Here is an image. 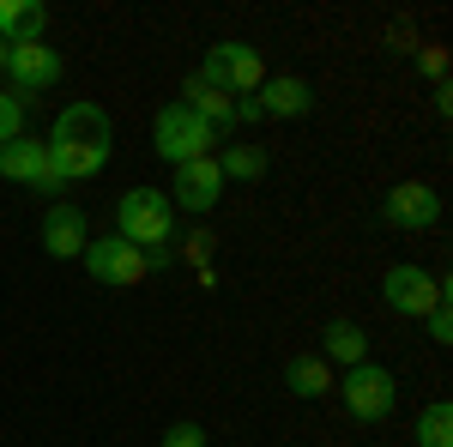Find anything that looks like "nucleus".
Segmentation results:
<instances>
[{
    "instance_id": "nucleus-8",
    "label": "nucleus",
    "mask_w": 453,
    "mask_h": 447,
    "mask_svg": "<svg viewBox=\"0 0 453 447\" xmlns=\"http://www.w3.org/2000/svg\"><path fill=\"white\" fill-rule=\"evenodd\" d=\"M0 73H12V97H31V91L61 85L67 61H61L49 42H12V49H6V67H0Z\"/></svg>"
},
{
    "instance_id": "nucleus-14",
    "label": "nucleus",
    "mask_w": 453,
    "mask_h": 447,
    "mask_svg": "<svg viewBox=\"0 0 453 447\" xmlns=\"http://www.w3.org/2000/svg\"><path fill=\"white\" fill-rule=\"evenodd\" d=\"M175 104H188L200 121H211L218 134H224V127H236V97H230V91H218V85H206L200 73H188V85H181V97H175Z\"/></svg>"
},
{
    "instance_id": "nucleus-16",
    "label": "nucleus",
    "mask_w": 453,
    "mask_h": 447,
    "mask_svg": "<svg viewBox=\"0 0 453 447\" xmlns=\"http://www.w3.org/2000/svg\"><path fill=\"white\" fill-rule=\"evenodd\" d=\"M320 357L357 369V363H369V333H363L357 320H326V327H320Z\"/></svg>"
},
{
    "instance_id": "nucleus-12",
    "label": "nucleus",
    "mask_w": 453,
    "mask_h": 447,
    "mask_svg": "<svg viewBox=\"0 0 453 447\" xmlns=\"http://www.w3.org/2000/svg\"><path fill=\"white\" fill-rule=\"evenodd\" d=\"M85 242H91V218L67 200H55V206L42 212V248L55 254V260H79L85 254Z\"/></svg>"
},
{
    "instance_id": "nucleus-3",
    "label": "nucleus",
    "mask_w": 453,
    "mask_h": 447,
    "mask_svg": "<svg viewBox=\"0 0 453 447\" xmlns=\"http://www.w3.org/2000/svg\"><path fill=\"white\" fill-rule=\"evenodd\" d=\"M115 236L134 242V248H164L175 230V206L164 188H134V194H121V206H115Z\"/></svg>"
},
{
    "instance_id": "nucleus-21",
    "label": "nucleus",
    "mask_w": 453,
    "mask_h": 447,
    "mask_svg": "<svg viewBox=\"0 0 453 447\" xmlns=\"http://www.w3.org/2000/svg\"><path fill=\"white\" fill-rule=\"evenodd\" d=\"M423 320H429V339H435V344H453V314H448V297H441L435 309L423 314Z\"/></svg>"
},
{
    "instance_id": "nucleus-5",
    "label": "nucleus",
    "mask_w": 453,
    "mask_h": 447,
    "mask_svg": "<svg viewBox=\"0 0 453 447\" xmlns=\"http://www.w3.org/2000/svg\"><path fill=\"white\" fill-rule=\"evenodd\" d=\"M339 393H345V412L357 417V423H381V417H393V405H399V381L387 375L381 363H357V369H345Z\"/></svg>"
},
{
    "instance_id": "nucleus-13",
    "label": "nucleus",
    "mask_w": 453,
    "mask_h": 447,
    "mask_svg": "<svg viewBox=\"0 0 453 447\" xmlns=\"http://www.w3.org/2000/svg\"><path fill=\"white\" fill-rule=\"evenodd\" d=\"M254 104H260V121H266V115H273V121H296V115L314 109V85L296 79V73H279V79H266V85L254 91Z\"/></svg>"
},
{
    "instance_id": "nucleus-15",
    "label": "nucleus",
    "mask_w": 453,
    "mask_h": 447,
    "mask_svg": "<svg viewBox=\"0 0 453 447\" xmlns=\"http://www.w3.org/2000/svg\"><path fill=\"white\" fill-rule=\"evenodd\" d=\"M333 387H339V381H333V363H326L320 351L284 363V393H290V399H326Z\"/></svg>"
},
{
    "instance_id": "nucleus-23",
    "label": "nucleus",
    "mask_w": 453,
    "mask_h": 447,
    "mask_svg": "<svg viewBox=\"0 0 453 447\" xmlns=\"http://www.w3.org/2000/svg\"><path fill=\"white\" fill-rule=\"evenodd\" d=\"M423 67L435 73V85H441V73H448V55H441V49H429V55H423Z\"/></svg>"
},
{
    "instance_id": "nucleus-11",
    "label": "nucleus",
    "mask_w": 453,
    "mask_h": 447,
    "mask_svg": "<svg viewBox=\"0 0 453 447\" xmlns=\"http://www.w3.org/2000/svg\"><path fill=\"white\" fill-rule=\"evenodd\" d=\"M224 194V170L218 158H194V164H175V188H170V206L181 212H211Z\"/></svg>"
},
{
    "instance_id": "nucleus-1",
    "label": "nucleus",
    "mask_w": 453,
    "mask_h": 447,
    "mask_svg": "<svg viewBox=\"0 0 453 447\" xmlns=\"http://www.w3.org/2000/svg\"><path fill=\"white\" fill-rule=\"evenodd\" d=\"M49 170L61 175V181H91V175L109 164V151H115V121H109L104 104H67L55 115V127H49Z\"/></svg>"
},
{
    "instance_id": "nucleus-24",
    "label": "nucleus",
    "mask_w": 453,
    "mask_h": 447,
    "mask_svg": "<svg viewBox=\"0 0 453 447\" xmlns=\"http://www.w3.org/2000/svg\"><path fill=\"white\" fill-rule=\"evenodd\" d=\"M0 67H6V42H0Z\"/></svg>"
},
{
    "instance_id": "nucleus-19",
    "label": "nucleus",
    "mask_w": 453,
    "mask_h": 447,
    "mask_svg": "<svg viewBox=\"0 0 453 447\" xmlns=\"http://www.w3.org/2000/svg\"><path fill=\"white\" fill-rule=\"evenodd\" d=\"M218 170L230 175V181H260V175H266V151H260V145H230V151L218 158Z\"/></svg>"
},
{
    "instance_id": "nucleus-10",
    "label": "nucleus",
    "mask_w": 453,
    "mask_h": 447,
    "mask_svg": "<svg viewBox=\"0 0 453 447\" xmlns=\"http://www.w3.org/2000/svg\"><path fill=\"white\" fill-rule=\"evenodd\" d=\"M381 218L393 230H429V224H441V194L429 181H399L381 200Z\"/></svg>"
},
{
    "instance_id": "nucleus-9",
    "label": "nucleus",
    "mask_w": 453,
    "mask_h": 447,
    "mask_svg": "<svg viewBox=\"0 0 453 447\" xmlns=\"http://www.w3.org/2000/svg\"><path fill=\"white\" fill-rule=\"evenodd\" d=\"M0 175H6V181H31V188H42V194H61V188H67L61 175L49 170V145L31 139V134H19V139L0 145Z\"/></svg>"
},
{
    "instance_id": "nucleus-4",
    "label": "nucleus",
    "mask_w": 453,
    "mask_h": 447,
    "mask_svg": "<svg viewBox=\"0 0 453 447\" xmlns=\"http://www.w3.org/2000/svg\"><path fill=\"white\" fill-rule=\"evenodd\" d=\"M200 79L218 85V91H230V97H254L266 85V61H260L254 42H218L206 55V67H200Z\"/></svg>"
},
{
    "instance_id": "nucleus-6",
    "label": "nucleus",
    "mask_w": 453,
    "mask_h": 447,
    "mask_svg": "<svg viewBox=\"0 0 453 447\" xmlns=\"http://www.w3.org/2000/svg\"><path fill=\"white\" fill-rule=\"evenodd\" d=\"M85 273L97 278V284H109V290H134L151 266H145V248H134V242H121V236H91L85 242Z\"/></svg>"
},
{
    "instance_id": "nucleus-17",
    "label": "nucleus",
    "mask_w": 453,
    "mask_h": 447,
    "mask_svg": "<svg viewBox=\"0 0 453 447\" xmlns=\"http://www.w3.org/2000/svg\"><path fill=\"white\" fill-rule=\"evenodd\" d=\"M42 25H49V12L36 0H0V42L6 49L12 42H42Z\"/></svg>"
},
{
    "instance_id": "nucleus-7",
    "label": "nucleus",
    "mask_w": 453,
    "mask_h": 447,
    "mask_svg": "<svg viewBox=\"0 0 453 447\" xmlns=\"http://www.w3.org/2000/svg\"><path fill=\"white\" fill-rule=\"evenodd\" d=\"M441 297H448V278L423 273V266H387L381 273V303L393 314H405V320H423Z\"/></svg>"
},
{
    "instance_id": "nucleus-20",
    "label": "nucleus",
    "mask_w": 453,
    "mask_h": 447,
    "mask_svg": "<svg viewBox=\"0 0 453 447\" xmlns=\"http://www.w3.org/2000/svg\"><path fill=\"white\" fill-rule=\"evenodd\" d=\"M25 134V97H12V91H0V145L6 139Z\"/></svg>"
},
{
    "instance_id": "nucleus-18",
    "label": "nucleus",
    "mask_w": 453,
    "mask_h": 447,
    "mask_svg": "<svg viewBox=\"0 0 453 447\" xmlns=\"http://www.w3.org/2000/svg\"><path fill=\"white\" fill-rule=\"evenodd\" d=\"M418 447H453V405L448 399H429L418 412Z\"/></svg>"
},
{
    "instance_id": "nucleus-2",
    "label": "nucleus",
    "mask_w": 453,
    "mask_h": 447,
    "mask_svg": "<svg viewBox=\"0 0 453 447\" xmlns=\"http://www.w3.org/2000/svg\"><path fill=\"white\" fill-rule=\"evenodd\" d=\"M151 145H157L164 164H194V158H211L218 127L200 121L188 104H164V109H157V121H151Z\"/></svg>"
},
{
    "instance_id": "nucleus-22",
    "label": "nucleus",
    "mask_w": 453,
    "mask_h": 447,
    "mask_svg": "<svg viewBox=\"0 0 453 447\" xmlns=\"http://www.w3.org/2000/svg\"><path fill=\"white\" fill-rule=\"evenodd\" d=\"M164 447H206V429L200 423H170L164 429Z\"/></svg>"
}]
</instances>
